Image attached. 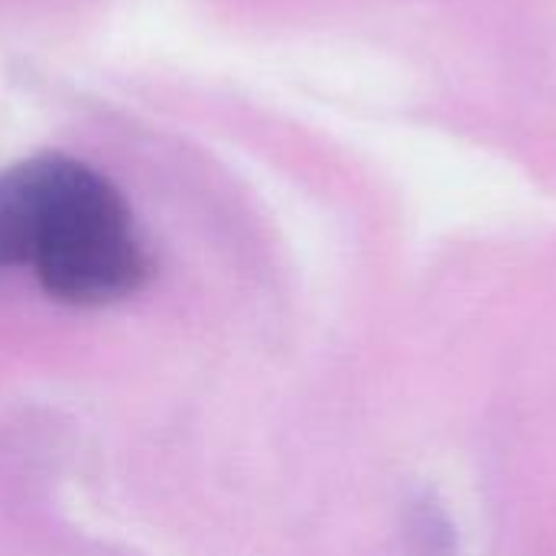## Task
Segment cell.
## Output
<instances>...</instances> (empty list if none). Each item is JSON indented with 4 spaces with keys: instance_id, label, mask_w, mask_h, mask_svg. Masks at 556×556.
<instances>
[{
    "instance_id": "obj_1",
    "label": "cell",
    "mask_w": 556,
    "mask_h": 556,
    "mask_svg": "<svg viewBox=\"0 0 556 556\" xmlns=\"http://www.w3.org/2000/svg\"><path fill=\"white\" fill-rule=\"evenodd\" d=\"M29 270L46 296L108 306L150 274L124 195L94 166L36 153L0 169V274Z\"/></svg>"
}]
</instances>
